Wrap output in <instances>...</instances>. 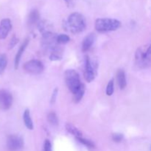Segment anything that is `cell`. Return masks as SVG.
<instances>
[{
    "label": "cell",
    "instance_id": "1",
    "mask_svg": "<svg viewBox=\"0 0 151 151\" xmlns=\"http://www.w3.org/2000/svg\"><path fill=\"white\" fill-rule=\"evenodd\" d=\"M86 22L85 17L81 13H72L63 22V27L67 32L72 33H80L86 29Z\"/></svg>",
    "mask_w": 151,
    "mask_h": 151
},
{
    "label": "cell",
    "instance_id": "2",
    "mask_svg": "<svg viewBox=\"0 0 151 151\" xmlns=\"http://www.w3.org/2000/svg\"><path fill=\"white\" fill-rule=\"evenodd\" d=\"M121 27V22L117 19L100 18L95 21V29L98 32L114 31Z\"/></svg>",
    "mask_w": 151,
    "mask_h": 151
},
{
    "label": "cell",
    "instance_id": "3",
    "mask_svg": "<svg viewBox=\"0 0 151 151\" xmlns=\"http://www.w3.org/2000/svg\"><path fill=\"white\" fill-rule=\"evenodd\" d=\"M65 81L68 88L72 94H75L81 86L79 74L74 69H68L64 74Z\"/></svg>",
    "mask_w": 151,
    "mask_h": 151
},
{
    "label": "cell",
    "instance_id": "4",
    "mask_svg": "<svg viewBox=\"0 0 151 151\" xmlns=\"http://www.w3.org/2000/svg\"><path fill=\"white\" fill-rule=\"evenodd\" d=\"M97 64L95 61L91 60L88 56L86 57V66L84 72V78L87 82L93 81L97 75Z\"/></svg>",
    "mask_w": 151,
    "mask_h": 151
},
{
    "label": "cell",
    "instance_id": "5",
    "mask_svg": "<svg viewBox=\"0 0 151 151\" xmlns=\"http://www.w3.org/2000/svg\"><path fill=\"white\" fill-rule=\"evenodd\" d=\"M7 147L9 151H20L24 147V140L19 135H10L7 139Z\"/></svg>",
    "mask_w": 151,
    "mask_h": 151
},
{
    "label": "cell",
    "instance_id": "6",
    "mask_svg": "<svg viewBox=\"0 0 151 151\" xmlns=\"http://www.w3.org/2000/svg\"><path fill=\"white\" fill-rule=\"evenodd\" d=\"M24 69L32 75H39L44 71V65L38 60H30L24 64Z\"/></svg>",
    "mask_w": 151,
    "mask_h": 151
},
{
    "label": "cell",
    "instance_id": "7",
    "mask_svg": "<svg viewBox=\"0 0 151 151\" xmlns=\"http://www.w3.org/2000/svg\"><path fill=\"white\" fill-rule=\"evenodd\" d=\"M13 104V96L8 91L0 90V109L1 110H8Z\"/></svg>",
    "mask_w": 151,
    "mask_h": 151
},
{
    "label": "cell",
    "instance_id": "8",
    "mask_svg": "<svg viewBox=\"0 0 151 151\" xmlns=\"http://www.w3.org/2000/svg\"><path fill=\"white\" fill-rule=\"evenodd\" d=\"M12 29V23L10 19H3L0 22V39H4Z\"/></svg>",
    "mask_w": 151,
    "mask_h": 151
},
{
    "label": "cell",
    "instance_id": "9",
    "mask_svg": "<svg viewBox=\"0 0 151 151\" xmlns=\"http://www.w3.org/2000/svg\"><path fill=\"white\" fill-rule=\"evenodd\" d=\"M28 44H29V39L27 38V39H25L24 41L23 44L21 45L20 48L19 49V51H18L17 53H16V57H15V60H14V66L16 69H17L18 68H19V63H20L21 58H22L25 49H26L27 47Z\"/></svg>",
    "mask_w": 151,
    "mask_h": 151
},
{
    "label": "cell",
    "instance_id": "10",
    "mask_svg": "<svg viewBox=\"0 0 151 151\" xmlns=\"http://www.w3.org/2000/svg\"><path fill=\"white\" fill-rule=\"evenodd\" d=\"M95 41V35L93 33L88 34V35L84 38L82 43V50L83 52H86L91 47Z\"/></svg>",
    "mask_w": 151,
    "mask_h": 151
},
{
    "label": "cell",
    "instance_id": "11",
    "mask_svg": "<svg viewBox=\"0 0 151 151\" xmlns=\"http://www.w3.org/2000/svg\"><path fill=\"white\" fill-rule=\"evenodd\" d=\"M116 80H117L118 85L121 89H124L127 86L126 77H125V73L123 70L119 69L116 73Z\"/></svg>",
    "mask_w": 151,
    "mask_h": 151
},
{
    "label": "cell",
    "instance_id": "12",
    "mask_svg": "<svg viewBox=\"0 0 151 151\" xmlns=\"http://www.w3.org/2000/svg\"><path fill=\"white\" fill-rule=\"evenodd\" d=\"M40 22V14L38 10H32L29 13L28 16V23L30 25H33L35 24H38Z\"/></svg>",
    "mask_w": 151,
    "mask_h": 151
},
{
    "label": "cell",
    "instance_id": "13",
    "mask_svg": "<svg viewBox=\"0 0 151 151\" xmlns=\"http://www.w3.org/2000/svg\"><path fill=\"white\" fill-rule=\"evenodd\" d=\"M23 119L24 125L29 130H33V123H32V118L30 116V112L28 109L24 111L23 115Z\"/></svg>",
    "mask_w": 151,
    "mask_h": 151
},
{
    "label": "cell",
    "instance_id": "14",
    "mask_svg": "<svg viewBox=\"0 0 151 151\" xmlns=\"http://www.w3.org/2000/svg\"><path fill=\"white\" fill-rule=\"evenodd\" d=\"M38 27L40 32H42L43 34L46 33V32H52V26L50 23H49L47 21H40L38 24Z\"/></svg>",
    "mask_w": 151,
    "mask_h": 151
},
{
    "label": "cell",
    "instance_id": "15",
    "mask_svg": "<svg viewBox=\"0 0 151 151\" xmlns=\"http://www.w3.org/2000/svg\"><path fill=\"white\" fill-rule=\"evenodd\" d=\"M66 129L67 130V131L70 134H72V135L75 136L76 138H80V137H83V134L81 133V131L79 129L76 128L75 126H74L73 125H72L71 123H67L66 125Z\"/></svg>",
    "mask_w": 151,
    "mask_h": 151
},
{
    "label": "cell",
    "instance_id": "16",
    "mask_svg": "<svg viewBox=\"0 0 151 151\" xmlns=\"http://www.w3.org/2000/svg\"><path fill=\"white\" fill-rule=\"evenodd\" d=\"M85 90H86V88H85V86H84V84H81V87L79 88V89L77 91V92L75 93V94H74V102L76 103H79L80 101L81 100V99L83 98V97L84 95V93H85Z\"/></svg>",
    "mask_w": 151,
    "mask_h": 151
},
{
    "label": "cell",
    "instance_id": "17",
    "mask_svg": "<svg viewBox=\"0 0 151 151\" xmlns=\"http://www.w3.org/2000/svg\"><path fill=\"white\" fill-rule=\"evenodd\" d=\"M7 65V58L6 55L0 54V75L4 73Z\"/></svg>",
    "mask_w": 151,
    "mask_h": 151
},
{
    "label": "cell",
    "instance_id": "18",
    "mask_svg": "<svg viewBox=\"0 0 151 151\" xmlns=\"http://www.w3.org/2000/svg\"><path fill=\"white\" fill-rule=\"evenodd\" d=\"M47 120L52 125L57 126L58 125V119L55 112H50L47 116Z\"/></svg>",
    "mask_w": 151,
    "mask_h": 151
},
{
    "label": "cell",
    "instance_id": "19",
    "mask_svg": "<svg viewBox=\"0 0 151 151\" xmlns=\"http://www.w3.org/2000/svg\"><path fill=\"white\" fill-rule=\"evenodd\" d=\"M57 40L58 44H63L69 42L70 41V38H69V35H65V34H60V35H58Z\"/></svg>",
    "mask_w": 151,
    "mask_h": 151
},
{
    "label": "cell",
    "instance_id": "20",
    "mask_svg": "<svg viewBox=\"0 0 151 151\" xmlns=\"http://www.w3.org/2000/svg\"><path fill=\"white\" fill-rule=\"evenodd\" d=\"M77 139L81 143L83 144L84 145L87 146L88 147H90V148H93L94 147V144L90 140L86 139H84L83 137H80V138H77Z\"/></svg>",
    "mask_w": 151,
    "mask_h": 151
},
{
    "label": "cell",
    "instance_id": "21",
    "mask_svg": "<svg viewBox=\"0 0 151 151\" xmlns=\"http://www.w3.org/2000/svg\"><path fill=\"white\" fill-rule=\"evenodd\" d=\"M114 90V80H111L107 85L106 88V94L111 96L113 94Z\"/></svg>",
    "mask_w": 151,
    "mask_h": 151
},
{
    "label": "cell",
    "instance_id": "22",
    "mask_svg": "<svg viewBox=\"0 0 151 151\" xmlns=\"http://www.w3.org/2000/svg\"><path fill=\"white\" fill-rule=\"evenodd\" d=\"M123 139V134L119 133H115L112 134V139L114 142H120Z\"/></svg>",
    "mask_w": 151,
    "mask_h": 151
},
{
    "label": "cell",
    "instance_id": "23",
    "mask_svg": "<svg viewBox=\"0 0 151 151\" xmlns=\"http://www.w3.org/2000/svg\"><path fill=\"white\" fill-rule=\"evenodd\" d=\"M18 42H19V38H18L17 37L14 35L13 37H12V38L10 39V43H9V46H8L9 50H11V49H13V47H14L15 46L18 44Z\"/></svg>",
    "mask_w": 151,
    "mask_h": 151
},
{
    "label": "cell",
    "instance_id": "24",
    "mask_svg": "<svg viewBox=\"0 0 151 151\" xmlns=\"http://www.w3.org/2000/svg\"><path fill=\"white\" fill-rule=\"evenodd\" d=\"M58 94V88H55L54 91H53L52 94V97H51V100H50V103H51V104L55 103V102L56 100V98H57Z\"/></svg>",
    "mask_w": 151,
    "mask_h": 151
},
{
    "label": "cell",
    "instance_id": "25",
    "mask_svg": "<svg viewBox=\"0 0 151 151\" xmlns=\"http://www.w3.org/2000/svg\"><path fill=\"white\" fill-rule=\"evenodd\" d=\"M44 151H52V145L50 140H45L44 145Z\"/></svg>",
    "mask_w": 151,
    "mask_h": 151
},
{
    "label": "cell",
    "instance_id": "26",
    "mask_svg": "<svg viewBox=\"0 0 151 151\" xmlns=\"http://www.w3.org/2000/svg\"><path fill=\"white\" fill-rule=\"evenodd\" d=\"M65 1V3L66 4V5L69 7H72L74 5V0H63Z\"/></svg>",
    "mask_w": 151,
    "mask_h": 151
}]
</instances>
